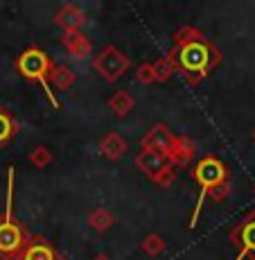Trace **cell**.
<instances>
[{
	"label": "cell",
	"instance_id": "7",
	"mask_svg": "<svg viewBox=\"0 0 255 260\" xmlns=\"http://www.w3.org/2000/svg\"><path fill=\"white\" fill-rule=\"evenodd\" d=\"M233 242L239 244V253L235 260H244L248 256H255V213L248 215L233 231Z\"/></svg>",
	"mask_w": 255,
	"mask_h": 260
},
{
	"label": "cell",
	"instance_id": "9",
	"mask_svg": "<svg viewBox=\"0 0 255 260\" xmlns=\"http://www.w3.org/2000/svg\"><path fill=\"white\" fill-rule=\"evenodd\" d=\"M18 260H61V258L57 256V251H54L50 244L32 240V242H27V247L21 251Z\"/></svg>",
	"mask_w": 255,
	"mask_h": 260
},
{
	"label": "cell",
	"instance_id": "11",
	"mask_svg": "<svg viewBox=\"0 0 255 260\" xmlns=\"http://www.w3.org/2000/svg\"><path fill=\"white\" fill-rule=\"evenodd\" d=\"M16 132H18L16 120L9 116V113L0 111V145L7 143V141H12V136H14Z\"/></svg>",
	"mask_w": 255,
	"mask_h": 260
},
{
	"label": "cell",
	"instance_id": "17",
	"mask_svg": "<svg viewBox=\"0 0 255 260\" xmlns=\"http://www.w3.org/2000/svg\"><path fill=\"white\" fill-rule=\"evenodd\" d=\"M161 249H163V242H161V238H158V236H152V238L144 240V251H147V253L156 256Z\"/></svg>",
	"mask_w": 255,
	"mask_h": 260
},
{
	"label": "cell",
	"instance_id": "21",
	"mask_svg": "<svg viewBox=\"0 0 255 260\" xmlns=\"http://www.w3.org/2000/svg\"><path fill=\"white\" fill-rule=\"evenodd\" d=\"M253 136H255V134H253Z\"/></svg>",
	"mask_w": 255,
	"mask_h": 260
},
{
	"label": "cell",
	"instance_id": "18",
	"mask_svg": "<svg viewBox=\"0 0 255 260\" xmlns=\"http://www.w3.org/2000/svg\"><path fill=\"white\" fill-rule=\"evenodd\" d=\"M32 161L34 163H37V166H46V161H48V152H46V149H37V152H34L32 154Z\"/></svg>",
	"mask_w": 255,
	"mask_h": 260
},
{
	"label": "cell",
	"instance_id": "19",
	"mask_svg": "<svg viewBox=\"0 0 255 260\" xmlns=\"http://www.w3.org/2000/svg\"><path fill=\"white\" fill-rule=\"evenodd\" d=\"M154 77V71H152V66H140V79H152Z\"/></svg>",
	"mask_w": 255,
	"mask_h": 260
},
{
	"label": "cell",
	"instance_id": "14",
	"mask_svg": "<svg viewBox=\"0 0 255 260\" xmlns=\"http://www.w3.org/2000/svg\"><path fill=\"white\" fill-rule=\"evenodd\" d=\"M66 46H68L70 52L77 54V57H86V52H88V43L84 41V39L79 37L77 32H68V37H66Z\"/></svg>",
	"mask_w": 255,
	"mask_h": 260
},
{
	"label": "cell",
	"instance_id": "15",
	"mask_svg": "<svg viewBox=\"0 0 255 260\" xmlns=\"http://www.w3.org/2000/svg\"><path fill=\"white\" fill-rule=\"evenodd\" d=\"M131 104H133V102H131V98H129L127 93H118L116 98L111 100V107L116 109L118 113H124V111H129V109H131Z\"/></svg>",
	"mask_w": 255,
	"mask_h": 260
},
{
	"label": "cell",
	"instance_id": "2",
	"mask_svg": "<svg viewBox=\"0 0 255 260\" xmlns=\"http://www.w3.org/2000/svg\"><path fill=\"white\" fill-rule=\"evenodd\" d=\"M12 190H14V170H7V199H5V215L0 219V256L18 258L27 247V236L12 217Z\"/></svg>",
	"mask_w": 255,
	"mask_h": 260
},
{
	"label": "cell",
	"instance_id": "12",
	"mask_svg": "<svg viewBox=\"0 0 255 260\" xmlns=\"http://www.w3.org/2000/svg\"><path fill=\"white\" fill-rule=\"evenodd\" d=\"M48 79H52L59 88H68L70 84L75 82V73H70V68H66V66H54L52 71H50Z\"/></svg>",
	"mask_w": 255,
	"mask_h": 260
},
{
	"label": "cell",
	"instance_id": "4",
	"mask_svg": "<svg viewBox=\"0 0 255 260\" xmlns=\"http://www.w3.org/2000/svg\"><path fill=\"white\" fill-rule=\"evenodd\" d=\"M194 179H197L199 186H201V192H199V204H197V208H194L192 226L197 224L199 208H201L206 194L210 192V190L224 186V183L228 181V168L224 166V161H219L217 156H206V158H201V161L197 163V168H194Z\"/></svg>",
	"mask_w": 255,
	"mask_h": 260
},
{
	"label": "cell",
	"instance_id": "16",
	"mask_svg": "<svg viewBox=\"0 0 255 260\" xmlns=\"http://www.w3.org/2000/svg\"><path fill=\"white\" fill-rule=\"evenodd\" d=\"M111 222H113V215H108L106 211H97L91 217V224L93 226H97V229H106Z\"/></svg>",
	"mask_w": 255,
	"mask_h": 260
},
{
	"label": "cell",
	"instance_id": "8",
	"mask_svg": "<svg viewBox=\"0 0 255 260\" xmlns=\"http://www.w3.org/2000/svg\"><path fill=\"white\" fill-rule=\"evenodd\" d=\"M174 143H176V136L167 127H163V124H156L142 141L144 149H154V152H161V154H169Z\"/></svg>",
	"mask_w": 255,
	"mask_h": 260
},
{
	"label": "cell",
	"instance_id": "6",
	"mask_svg": "<svg viewBox=\"0 0 255 260\" xmlns=\"http://www.w3.org/2000/svg\"><path fill=\"white\" fill-rule=\"evenodd\" d=\"M95 68L102 73L104 79H108V82H116V79L122 77L124 71L129 68V59L124 57V54L120 52L118 48H106L97 57V61H95Z\"/></svg>",
	"mask_w": 255,
	"mask_h": 260
},
{
	"label": "cell",
	"instance_id": "20",
	"mask_svg": "<svg viewBox=\"0 0 255 260\" xmlns=\"http://www.w3.org/2000/svg\"><path fill=\"white\" fill-rule=\"evenodd\" d=\"M95 260H108L106 256H97V258H95Z\"/></svg>",
	"mask_w": 255,
	"mask_h": 260
},
{
	"label": "cell",
	"instance_id": "1",
	"mask_svg": "<svg viewBox=\"0 0 255 260\" xmlns=\"http://www.w3.org/2000/svg\"><path fill=\"white\" fill-rule=\"evenodd\" d=\"M219 59L222 57L212 43L203 41L201 34L192 32V37L178 34V43L169 57V63H172V71H181L188 82H201L219 63Z\"/></svg>",
	"mask_w": 255,
	"mask_h": 260
},
{
	"label": "cell",
	"instance_id": "10",
	"mask_svg": "<svg viewBox=\"0 0 255 260\" xmlns=\"http://www.w3.org/2000/svg\"><path fill=\"white\" fill-rule=\"evenodd\" d=\"M194 154V145L188 141V138H176V143H174V147L169 149V161L172 163H186V161H190V156Z\"/></svg>",
	"mask_w": 255,
	"mask_h": 260
},
{
	"label": "cell",
	"instance_id": "5",
	"mask_svg": "<svg viewBox=\"0 0 255 260\" xmlns=\"http://www.w3.org/2000/svg\"><path fill=\"white\" fill-rule=\"evenodd\" d=\"M136 163L156 183H169V179H172V161H169L167 154L154 152V149H142L138 154Z\"/></svg>",
	"mask_w": 255,
	"mask_h": 260
},
{
	"label": "cell",
	"instance_id": "3",
	"mask_svg": "<svg viewBox=\"0 0 255 260\" xmlns=\"http://www.w3.org/2000/svg\"><path fill=\"white\" fill-rule=\"evenodd\" d=\"M50 71H52V63H50L48 54L43 52L41 48H27L21 57H18V73H21L25 79H29V82H39V84H41V88L46 91V95L50 98V102L59 109L57 95L50 91V82H48Z\"/></svg>",
	"mask_w": 255,
	"mask_h": 260
},
{
	"label": "cell",
	"instance_id": "13",
	"mask_svg": "<svg viewBox=\"0 0 255 260\" xmlns=\"http://www.w3.org/2000/svg\"><path fill=\"white\" fill-rule=\"evenodd\" d=\"M102 149H104V154H106V156L118 158L120 154L124 152V141L118 136V134H111V136H106L102 141Z\"/></svg>",
	"mask_w": 255,
	"mask_h": 260
}]
</instances>
